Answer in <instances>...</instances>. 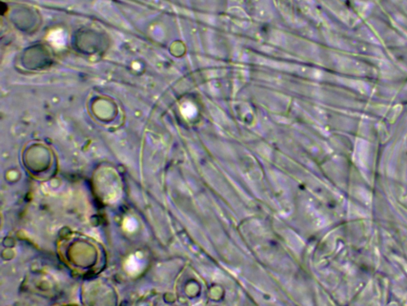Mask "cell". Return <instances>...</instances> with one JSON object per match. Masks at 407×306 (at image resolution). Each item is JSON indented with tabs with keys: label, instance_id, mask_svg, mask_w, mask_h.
Returning a JSON list of instances; mask_svg holds the SVG:
<instances>
[{
	"label": "cell",
	"instance_id": "obj_2",
	"mask_svg": "<svg viewBox=\"0 0 407 306\" xmlns=\"http://www.w3.org/2000/svg\"><path fill=\"white\" fill-rule=\"evenodd\" d=\"M124 228L130 233L136 231V229L138 228V223H137L136 220L132 217L126 218L124 222Z\"/></svg>",
	"mask_w": 407,
	"mask_h": 306
},
{
	"label": "cell",
	"instance_id": "obj_1",
	"mask_svg": "<svg viewBox=\"0 0 407 306\" xmlns=\"http://www.w3.org/2000/svg\"><path fill=\"white\" fill-rule=\"evenodd\" d=\"M143 261L136 255H130L124 265L126 272L131 276L137 275L141 273L143 270Z\"/></svg>",
	"mask_w": 407,
	"mask_h": 306
}]
</instances>
